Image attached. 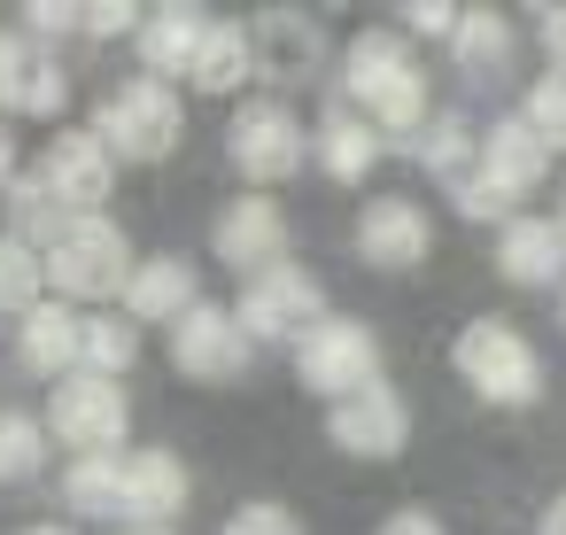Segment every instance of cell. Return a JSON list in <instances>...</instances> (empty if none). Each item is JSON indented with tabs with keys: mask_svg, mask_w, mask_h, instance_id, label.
Here are the masks:
<instances>
[{
	"mask_svg": "<svg viewBox=\"0 0 566 535\" xmlns=\"http://www.w3.org/2000/svg\"><path fill=\"white\" fill-rule=\"evenodd\" d=\"M342 94L365 109L373 133H403V140L427 133V71L396 32H357L342 48Z\"/></svg>",
	"mask_w": 566,
	"mask_h": 535,
	"instance_id": "obj_1",
	"label": "cell"
},
{
	"mask_svg": "<svg viewBox=\"0 0 566 535\" xmlns=\"http://www.w3.org/2000/svg\"><path fill=\"white\" fill-rule=\"evenodd\" d=\"M94 140H102L117 164H164V156L187 140V109H179V94H171L164 78L140 71V78H125V86L102 94Z\"/></svg>",
	"mask_w": 566,
	"mask_h": 535,
	"instance_id": "obj_2",
	"label": "cell"
},
{
	"mask_svg": "<svg viewBox=\"0 0 566 535\" xmlns=\"http://www.w3.org/2000/svg\"><path fill=\"white\" fill-rule=\"evenodd\" d=\"M140 272L133 241L117 218H71L55 241H48V287L55 303H109L125 295V280Z\"/></svg>",
	"mask_w": 566,
	"mask_h": 535,
	"instance_id": "obj_3",
	"label": "cell"
},
{
	"mask_svg": "<svg viewBox=\"0 0 566 535\" xmlns=\"http://www.w3.org/2000/svg\"><path fill=\"white\" fill-rule=\"evenodd\" d=\"M450 365H458V380H465L481 403L520 411V403L543 396V357H535V342H527L512 318H473V326L450 342Z\"/></svg>",
	"mask_w": 566,
	"mask_h": 535,
	"instance_id": "obj_4",
	"label": "cell"
},
{
	"mask_svg": "<svg viewBox=\"0 0 566 535\" xmlns=\"http://www.w3.org/2000/svg\"><path fill=\"white\" fill-rule=\"evenodd\" d=\"M295 380H303L311 396H326V411L349 403V396H365V388L380 380V334H373L365 318L326 311V318L295 342Z\"/></svg>",
	"mask_w": 566,
	"mask_h": 535,
	"instance_id": "obj_5",
	"label": "cell"
},
{
	"mask_svg": "<svg viewBox=\"0 0 566 535\" xmlns=\"http://www.w3.org/2000/svg\"><path fill=\"white\" fill-rule=\"evenodd\" d=\"M48 434L71 442L78 458H125L133 403H125L117 380H102V373H71V380H55V396H48Z\"/></svg>",
	"mask_w": 566,
	"mask_h": 535,
	"instance_id": "obj_6",
	"label": "cell"
},
{
	"mask_svg": "<svg viewBox=\"0 0 566 535\" xmlns=\"http://www.w3.org/2000/svg\"><path fill=\"white\" fill-rule=\"evenodd\" d=\"M226 156H233V171H241V179L280 187V179H295V171H303L311 140H303V117H295L287 102H241V109H233V125H226Z\"/></svg>",
	"mask_w": 566,
	"mask_h": 535,
	"instance_id": "obj_7",
	"label": "cell"
},
{
	"mask_svg": "<svg viewBox=\"0 0 566 535\" xmlns=\"http://www.w3.org/2000/svg\"><path fill=\"white\" fill-rule=\"evenodd\" d=\"M233 318H241L249 342H287V349H295V342L326 318V287H318L303 264H272V272H256V280L241 287Z\"/></svg>",
	"mask_w": 566,
	"mask_h": 535,
	"instance_id": "obj_8",
	"label": "cell"
},
{
	"mask_svg": "<svg viewBox=\"0 0 566 535\" xmlns=\"http://www.w3.org/2000/svg\"><path fill=\"white\" fill-rule=\"evenodd\" d=\"M249 365H256V342L241 334V318H233V311H218V303H195V311L171 326V373H179V380L233 388Z\"/></svg>",
	"mask_w": 566,
	"mask_h": 535,
	"instance_id": "obj_9",
	"label": "cell"
},
{
	"mask_svg": "<svg viewBox=\"0 0 566 535\" xmlns=\"http://www.w3.org/2000/svg\"><path fill=\"white\" fill-rule=\"evenodd\" d=\"M326 434H334V450H342V458L388 465V458H403V450H411V403H403L388 380H373L365 396H349V403H334V411H326Z\"/></svg>",
	"mask_w": 566,
	"mask_h": 535,
	"instance_id": "obj_10",
	"label": "cell"
},
{
	"mask_svg": "<svg viewBox=\"0 0 566 535\" xmlns=\"http://www.w3.org/2000/svg\"><path fill=\"white\" fill-rule=\"evenodd\" d=\"M357 256L373 264V272H419L427 256H434V218L411 202V195H373L365 210H357Z\"/></svg>",
	"mask_w": 566,
	"mask_h": 535,
	"instance_id": "obj_11",
	"label": "cell"
},
{
	"mask_svg": "<svg viewBox=\"0 0 566 535\" xmlns=\"http://www.w3.org/2000/svg\"><path fill=\"white\" fill-rule=\"evenodd\" d=\"M40 179L48 195L63 202V218H102L109 187H117V156L94 140V133H55L48 156H40Z\"/></svg>",
	"mask_w": 566,
	"mask_h": 535,
	"instance_id": "obj_12",
	"label": "cell"
},
{
	"mask_svg": "<svg viewBox=\"0 0 566 535\" xmlns=\"http://www.w3.org/2000/svg\"><path fill=\"white\" fill-rule=\"evenodd\" d=\"M249 48H256V78L264 86H311L326 71V32L303 9H264L249 24Z\"/></svg>",
	"mask_w": 566,
	"mask_h": 535,
	"instance_id": "obj_13",
	"label": "cell"
},
{
	"mask_svg": "<svg viewBox=\"0 0 566 535\" xmlns=\"http://www.w3.org/2000/svg\"><path fill=\"white\" fill-rule=\"evenodd\" d=\"M210 249H218V264H233V272H272V264H287V210L272 202V195H241V202H226L218 210V225H210Z\"/></svg>",
	"mask_w": 566,
	"mask_h": 535,
	"instance_id": "obj_14",
	"label": "cell"
},
{
	"mask_svg": "<svg viewBox=\"0 0 566 535\" xmlns=\"http://www.w3.org/2000/svg\"><path fill=\"white\" fill-rule=\"evenodd\" d=\"M210 9H195V0H171V9H148L140 17V32H133V48H140V63H148V78H187L195 71V55H202V40H210Z\"/></svg>",
	"mask_w": 566,
	"mask_h": 535,
	"instance_id": "obj_15",
	"label": "cell"
},
{
	"mask_svg": "<svg viewBox=\"0 0 566 535\" xmlns=\"http://www.w3.org/2000/svg\"><path fill=\"white\" fill-rule=\"evenodd\" d=\"M195 481L171 450H125V520L133 527H171L187 512Z\"/></svg>",
	"mask_w": 566,
	"mask_h": 535,
	"instance_id": "obj_16",
	"label": "cell"
},
{
	"mask_svg": "<svg viewBox=\"0 0 566 535\" xmlns=\"http://www.w3.org/2000/svg\"><path fill=\"white\" fill-rule=\"evenodd\" d=\"M496 272L512 280V287H551L558 272H566V233H558V218H512V225H496Z\"/></svg>",
	"mask_w": 566,
	"mask_h": 535,
	"instance_id": "obj_17",
	"label": "cell"
},
{
	"mask_svg": "<svg viewBox=\"0 0 566 535\" xmlns=\"http://www.w3.org/2000/svg\"><path fill=\"white\" fill-rule=\"evenodd\" d=\"M195 264L187 256H140V272L125 280V318L133 326H179L195 311Z\"/></svg>",
	"mask_w": 566,
	"mask_h": 535,
	"instance_id": "obj_18",
	"label": "cell"
},
{
	"mask_svg": "<svg viewBox=\"0 0 566 535\" xmlns=\"http://www.w3.org/2000/svg\"><path fill=\"white\" fill-rule=\"evenodd\" d=\"M78 349H86V318H78L71 303H40L32 318H17V357H24V373L71 380V373H78Z\"/></svg>",
	"mask_w": 566,
	"mask_h": 535,
	"instance_id": "obj_19",
	"label": "cell"
},
{
	"mask_svg": "<svg viewBox=\"0 0 566 535\" xmlns=\"http://www.w3.org/2000/svg\"><path fill=\"white\" fill-rule=\"evenodd\" d=\"M450 63L465 86H496L512 71V17L504 9H465L458 32H450Z\"/></svg>",
	"mask_w": 566,
	"mask_h": 535,
	"instance_id": "obj_20",
	"label": "cell"
},
{
	"mask_svg": "<svg viewBox=\"0 0 566 535\" xmlns=\"http://www.w3.org/2000/svg\"><path fill=\"white\" fill-rule=\"evenodd\" d=\"M63 504H71V520H125V458H71Z\"/></svg>",
	"mask_w": 566,
	"mask_h": 535,
	"instance_id": "obj_21",
	"label": "cell"
},
{
	"mask_svg": "<svg viewBox=\"0 0 566 535\" xmlns=\"http://www.w3.org/2000/svg\"><path fill=\"white\" fill-rule=\"evenodd\" d=\"M373 164H380V133H373L365 117L334 109V117L318 125V171H326V179H342V187H357Z\"/></svg>",
	"mask_w": 566,
	"mask_h": 535,
	"instance_id": "obj_22",
	"label": "cell"
},
{
	"mask_svg": "<svg viewBox=\"0 0 566 535\" xmlns=\"http://www.w3.org/2000/svg\"><path fill=\"white\" fill-rule=\"evenodd\" d=\"M241 78H256L249 32H241V24H210V40H202V55H195V71H187V86H195V94H233Z\"/></svg>",
	"mask_w": 566,
	"mask_h": 535,
	"instance_id": "obj_23",
	"label": "cell"
},
{
	"mask_svg": "<svg viewBox=\"0 0 566 535\" xmlns=\"http://www.w3.org/2000/svg\"><path fill=\"white\" fill-rule=\"evenodd\" d=\"M48 303V256L17 233H0V318H32Z\"/></svg>",
	"mask_w": 566,
	"mask_h": 535,
	"instance_id": "obj_24",
	"label": "cell"
},
{
	"mask_svg": "<svg viewBox=\"0 0 566 535\" xmlns=\"http://www.w3.org/2000/svg\"><path fill=\"white\" fill-rule=\"evenodd\" d=\"M411 156H419L434 179H450V187H458V179L481 164V133H473L465 117H427V133L411 140Z\"/></svg>",
	"mask_w": 566,
	"mask_h": 535,
	"instance_id": "obj_25",
	"label": "cell"
},
{
	"mask_svg": "<svg viewBox=\"0 0 566 535\" xmlns=\"http://www.w3.org/2000/svg\"><path fill=\"white\" fill-rule=\"evenodd\" d=\"M48 465V419L40 411H0V489H17Z\"/></svg>",
	"mask_w": 566,
	"mask_h": 535,
	"instance_id": "obj_26",
	"label": "cell"
},
{
	"mask_svg": "<svg viewBox=\"0 0 566 535\" xmlns=\"http://www.w3.org/2000/svg\"><path fill=\"white\" fill-rule=\"evenodd\" d=\"M63 225H71V218H63V202L48 195V179H40V171L9 187V233H17V241H32V249L48 256V241H55Z\"/></svg>",
	"mask_w": 566,
	"mask_h": 535,
	"instance_id": "obj_27",
	"label": "cell"
},
{
	"mask_svg": "<svg viewBox=\"0 0 566 535\" xmlns=\"http://www.w3.org/2000/svg\"><path fill=\"white\" fill-rule=\"evenodd\" d=\"M140 357V326L133 318H86V349H78V373H102V380H125Z\"/></svg>",
	"mask_w": 566,
	"mask_h": 535,
	"instance_id": "obj_28",
	"label": "cell"
},
{
	"mask_svg": "<svg viewBox=\"0 0 566 535\" xmlns=\"http://www.w3.org/2000/svg\"><path fill=\"white\" fill-rule=\"evenodd\" d=\"M520 117H527V133H535L551 156H558V148H566V78H558V71H543V78L527 86Z\"/></svg>",
	"mask_w": 566,
	"mask_h": 535,
	"instance_id": "obj_29",
	"label": "cell"
},
{
	"mask_svg": "<svg viewBox=\"0 0 566 535\" xmlns=\"http://www.w3.org/2000/svg\"><path fill=\"white\" fill-rule=\"evenodd\" d=\"M63 102H71V78H63V63H32V78H24V117H63Z\"/></svg>",
	"mask_w": 566,
	"mask_h": 535,
	"instance_id": "obj_30",
	"label": "cell"
},
{
	"mask_svg": "<svg viewBox=\"0 0 566 535\" xmlns=\"http://www.w3.org/2000/svg\"><path fill=\"white\" fill-rule=\"evenodd\" d=\"M226 535H303V520H295L287 504H272V496H256V504H241V512L226 520Z\"/></svg>",
	"mask_w": 566,
	"mask_h": 535,
	"instance_id": "obj_31",
	"label": "cell"
},
{
	"mask_svg": "<svg viewBox=\"0 0 566 535\" xmlns=\"http://www.w3.org/2000/svg\"><path fill=\"white\" fill-rule=\"evenodd\" d=\"M24 78H32V55L17 32H0V109H17L24 102Z\"/></svg>",
	"mask_w": 566,
	"mask_h": 535,
	"instance_id": "obj_32",
	"label": "cell"
},
{
	"mask_svg": "<svg viewBox=\"0 0 566 535\" xmlns=\"http://www.w3.org/2000/svg\"><path fill=\"white\" fill-rule=\"evenodd\" d=\"M140 17H148V9H133V0H94L78 32H94V40H117V32H140Z\"/></svg>",
	"mask_w": 566,
	"mask_h": 535,
	"instance_id": "obj_33",
	"label": "cell"
},
{
	"mask_svg": "<svg viewBox=\"0 0 566 535\" xmlns=\"http://www.w3.org/2000/svg\"><path fill=\"white\" fill-rule=\"evenodd\" d=\"M458 17H465V9H450V0H411V9H403V24H411L419 40H450Z\"/></svg>",
	"mask_w": 566,
	"mask_h": 535,
	"instance_id": "obj_34",
	"label": "cell"
},
{
	"mask_svg": "<svg viewBox=\"0 0 566 535\" xmlns=\"http://www.w3.org/2000/svg\"><path fill=\"white\" fill-rule=\"evenodd\" d=\"M24 24L55 40V32H78V24H86V9H71V0H32V9H24Z\"/></svg>",
	"mask_w": 566,
	"mask_h": 535,
	"instance_id": "obj_35",
	"label": "cell"
},
{
	"mask_svg": "<svg viewBox=\"0 0 566 535\" xmlns=\"http://www.w3.org/2000/svg\"><path fill=\"white\" fill-rule=\"evenodd\" d=\"M535 40H543V55H551V71L566 78V0H558V9H543V17H535Z\"/></svg>",
	"mask_w": 566,
	"mask_h": 535,
	"instance_id": "obj_36",
	"label": "cell"
},
{
	"mask_svg": "<svg viewBox=\"0 0 566 535\" xmlns=\"http://www.w3.org/2000/svg\"><path fill=\"white\" fill-rule=\"evenodd\" d=\"M373 535H442V520H434L427 504H403V512H388Z\"/></svg>",
	"mask_w": 566,
	"mask_h": 535,
	"instance_id": "obj_37",
	"label": "cell"
},
{
	"mask_svg": "<svg viewBox=\"0 0 566 535\" xmlns=\"http://www.w3.org/2000/svg\"><path fill=\"white\" fill-rule=\"evenodd\" d=\"M535 535H566V489L543 504V520H535Z\"/></svg>",
	"mask_w": 566,
	"mask_h": 535,
	"instance_id": "obj_38",
	"label": "cell"
},
{
	"mask_svg": "<svg viewBox=\"0 0 566 535\" xmlns=\"http://www.w3.org/2000/svg\"><path fill=\"white\" fill-rule=\"evenodd\" d=\"M17 187V140H9V125H0V195Z\"/></svg>",
	"mask_w": 566,
	"mask_h": 535,
	"instance_id": "obj_39",
	"label": "cell"
},
{
	"mask_svg": "<svg viewBox=\"0 0 566 535\" xmlns=\"http://www.w3.org/2000/svg\"><path fill=\"white\" fill-rule=\"evenodd\" d=\"M17 535H71L63 520H32V527H17Z\"/></svg>",
	"mask_w": 566,
	"mask_h": 535,
	"instance_id": "obj_40",
	"label": "cell"
},
{
	"mask_svg": "<svg viewBox=\"0 0 566 535\" xmlns=\"http://www.w3.org/2000/svg\"><path fill=\"white\" fill-rule=\"evenodd\" d=\"M117 535H171V527H117Z\"/></svg>",
	"mask_w": 566,
	"mask_h": 535,
	"instance_id": "obj_41",
	"label": "cell"
},
{
	"mask_svg": "<svg viewBox=\"0 0 566 535\" xmlns=\"http://www.w3.org/2000/svg\"><path fill=\"white\" fill-rule=\"evenodd\" d=\"M558 233H566V195H558Z\"/></svg>",
	"mask_w": 566,
	"mask_h": 535,
	"instance_id": "obj_42",
	"label": "cell"
},
{
	"mask_svg": "<svg viewBox=\"0 0 566 535\" xmlns=\"http://www.w3.org/2000/svg\"><path fill=\"white\" fill-rule=\"evenodd\" d=\"M558 318H566V295H558Z\"/></svg>",
	"mask_w": 566,
	"mask_h": 535,
	"instance_id": "obj_43",
	"label": "cell"
}]
</instances>
